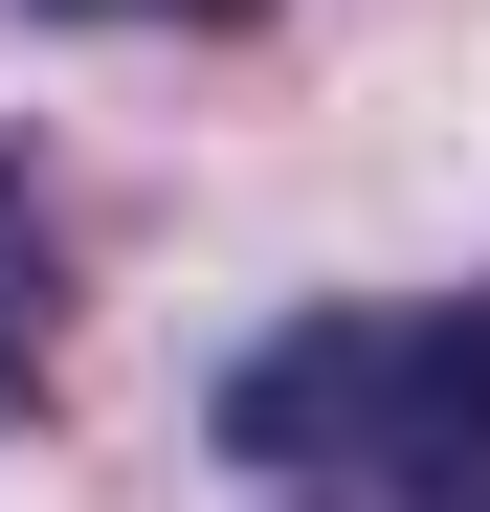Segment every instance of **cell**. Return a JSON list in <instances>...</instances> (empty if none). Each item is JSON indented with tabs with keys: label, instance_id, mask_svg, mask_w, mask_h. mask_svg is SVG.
Returning a JSON list of instances; mask_svg holds the SVG:
<instances>
[{
	"label": "cell",
	"instance_id": "1",
	"mask_svg": "<svg viewBox=\"0 0 490 512\" xmlns=\"http://www.w3.org/2000/svg\"><path fill=\"white\" fill-rule=\"evenodd\" d=\"M223 468L268 512H490V290L245 334L223 357Z\"/></svg>",
	"mask_w": 490,
	"mask_h": 512
},
{
	"label": "cell",
	"instance_id": "2",
	"mask_svg": "<svg viewBox=\"0 0 490 512\" xmlns=\"http://www.w3.org/2000/svg\"><path fill=\"white\" fill-rule=\"evenodd\" d=\"M45 379H67V201L0 134V423H45Z\"/></svg>",
	"mask_w": 490,
	"mask_h": 512
},
{
	"label": "cell",
	"instance_id": "3",
	"mask_svg": "<svg viewBox=\"0 0 490 512\" xmlns=\"http://www.w3.org/2000/svg\"><path fill=\"white\" fill-rule=\"evenodd\" d=\"M23 23H201L223 45V23H268V0H23Z\"/></svg>",
	"mask_w": 490,
	"mask_h": 512
}]
</instances>
